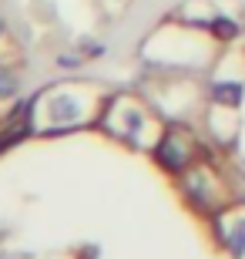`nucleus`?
<instances>
[{
  "label": "nucleus",
  "instance_id": "1",
  "mask_svg": "<svg viewBox=\"0 0 245 259\" xmlns=\"http://www.w3.org/2000/svg\"><path fill=\"white\" fill-rule=\"evenodd\" d=\"M158 158H161V165H168V168H181V165L188 162V152L181 148V142L175 135H168V138L158 145Z\"/></svg>",
  "mask_w": 245,
  "mask_h": 259
},
{
  "label": "nucleus",
  "instance_id": "2",
  "mask_svg": "<svg viewBox=\"0 0 245 259\" xmlns=\"http://www.w3.org/2000/svg\"><path fill=\"white\" fill-rule=\"evenodd\" d=\"M7 95H14V77L0 71V98H7Z\"/></svg>",
  "mask_w": 245,
  "mask_h": 259
}]
</instances>
